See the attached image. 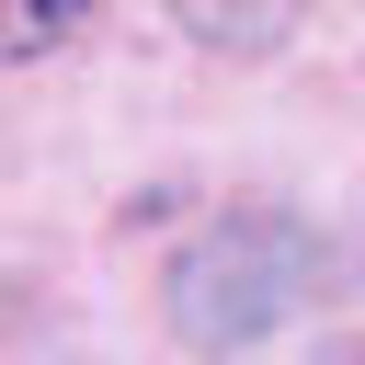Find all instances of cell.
I'll return each instance as SVG.
<instances>
[]
</instances>
